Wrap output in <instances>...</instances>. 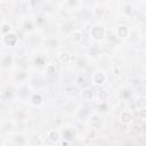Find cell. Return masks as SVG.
Here are the masks:
<instances>
[{
    "label": "cell",
    "instance_id": "cell-1",
    "mask_svg": "<svg viewBox=\"0 0 146 146\" xmlns=\"http://www.w3.org/2000/svg\"><path fill=\"white\" fill-rule=\"evenodd\" d=\"M91 36H93V38H94L95 40H101V39H103L104 36H105V30H104L102 26H99V25L94 26V28L91 29Z\"/></svg>",
    "mask_w": 146,
    "mask_h": 146
},
{
    "label": "cell",
    "instance_id": "cell-2",
    "mask_svg": "<svg viewBox=\"0 0 146 146\" xmlns=\"http://www.w3.org/2000/svg\"><path fill=\"white\" fill-rule=\"evenodd\" d=\"M105 79H106V77H105L104 73L97 72V73H95V74H94L93 81H94V84H95V85H102V84H104V82H105Z\"/></svg>",
    "mask_w": 146,
    "mask_h": 146
},
{
    "label": "cell",
    "instance_id": "cell-3",
    "mask_svg": "<svg viewBox=\"0 0 146 146\" xmlns=\"http://www.w3.org/2000/svg\"><path fill=\"white\" fill-rule=\"evenodd\" d=\"M17 42V37L14 34V33H11V34H7L5 37V43L8 45V46H15Z\"/></svg>",
    "mask_w": 146,
    "mask_h": 146
},
{
    "label": "cell",
    "instance_id": "cell-4",
    "mask_svg": "<svg viewBox=\"0 0 146 146\" xmlns=\"http://www.w3.org/2000/svg\"><path fill=\"white\" fill-rule=\"evenodd\" d=\"M120 119H121V122L124 123V124H130V123L134 121L132 115H131L130 113H128V112H123V113L121 114Z\"/></svg>",
    "mask_w": 146,
    "mask_h": 146
},
{
    "label": "cell",
    "instance_id": "cell-5",
    "mask_svg": "<svg viewBox=\"0 0 146 146\" xmlns=\"http://www.w3.org/2000/svg\"><path fill=\"white\" fill-rule=\"evenodd\" d=\"M118 37H120V38H126L127 36H128V28L127 26H124V25H121V26H119L118 28Z\"/></svg>",
    "mask_w": 146,
    "mask_h": 146
},
{
    "label": "cell",
    "instance_id": "cell-6",
    "mask_svg": "<svg viewBox=\"0 0 146 146\" xmlns=\"http://www.w3.org/2000/svg\"><path fill=\"white\" fill-rule=\"evenodd\" d=\"M70 55L67 54V53H61L59 55H58V61L62 63V64H67L68 62H70Z\"/></svg>",
    "mask_w": 146,
    "mask_h": 146
},
{
    "label": "cell",
    "instance_id": "cell-7",
    "mask_svg": "<svg viewBox=\"0 0 146 146\" xmlns=\"http://www.w3.org/2000/svg\"><path fill=\"white\" fill-rule=\"evenodd\" d=\"M81 97H82V99H85V101H89V99H91V97H93V91H91L89 88H86V89L82 90Z\"/></svg>",
    "mask_w": 146,
    "mask_h": 146
},
{
    "label": "cell",
    "instance_id": "cell-8",
    "mask_svg": "<svg viewBox=\"0 0 146 146\" xmlns=\"http://www.w3.org/2000/svg\"><path fill=\"white\" fill-rule=\"evenodd\" d=\"M48 137L50 138V140H53V141H57V140H58V138H59V134H58V131H57V130H51V131L49 132Z\"/></svg>",
    "mask_w": 146,
    "mask_h": 146
},
{
    "label": "cell",
    "instance_id": "cell-9",
    "mask_svg": "<svg viewBox=\"0 0 146 146\" xmlns=\"http://www.w3.org/2000/svg\"><path fill=\"white\" fill-rule=\"evenodd\" d=\"M32 103H33L34 105H40V104L42 103V97H41V95L36 94V95L33 96V98H32Z\"/></svg>",
    "mask_w": 146,
    "mask_h": 146
},
{
    "label": "cell",
    "instance_id": "cell-10",
    "mask_svg": "<svg viewBox=\"0 0 146 146\" xmlns=\"http://www.w3.org/2000/svg\"><path fill=\"white\" fill-rule=\"evenodd\" d=\"M73 40L74 41H81L82 40V33L80 31H76L74 33H73Z\"/></svg>",
    "mask_w": 146,
    "mask_h": 146
},
{
    "label": "cell",
    "instance_id": "cell-11",
    "mask_svg": "<svg viewBox=\"0 0 146 146\" xmlns=\"http://www.w3.org/2000/svg\"><path fill=\"white\" fill-rule=\"evenodd\" d=\"M98 97H99V101L104 102V101H106V99H107V97H109V94H107L105 90H102V91H99V94H98Z\"/></svg>",
    "mask_w": 146,
    "mask_h": 146
},
{
    "label": "cell",
    "instance_id": "cell-12",
    "mask_svg": "<svg viewBox=\"0 0 146 146\" xmlns=\"http://www.w3.org/2000/svg\"><path fill=\"white\" fill-rule=\"evenodd\" d=\"M9 30H11V26H9V24H3V26H1V29H0V31H1V33H6V32H9Z\"/></svg>",
    "mask_w": 146,
    "mask_h": 146
},
{
    "label": "cell",
    "instance_id": "cell-13",
    "mask_svg": "<svg viewBox=\"0 0 146 146\" xmlns=\"http://www.w3.org/2000/svg\"><path fill=\"white\" fill-rule=\"evenodd\" d=\"M55 71H56V70H55V66H54V65H51V64L48 65V67H47V73H48L49 76H53L54 73H55Z\"/></svg>",
    "mask_w": 146,
    "mask_h": 146
},
{
    "label": "cell",
    "instance_id": "cell-14",
    "mask_svg": "<svg viewBox=\"0 0 146 146\" xmlns=\"http://www.w3.org/2000/svg\"><path fill=\"white\" fill-rule=\"evenodd\" d=\"M95 13H96L97 16H103V14H104V8H103V7H97L96 11H95Z\"/></svg>",
    "mask_w": 146,
    "mask_h": 146
},
{
    "label": "cell",
    "instance_id": "cell-15",
    "mask_svg": "<svg viewBox=\"0 0 146 146\" xmlns=\"http://www.w3.org/2000/svg\"><path fill=\"white\" fill-rule=\"evenodd\" d=\"M78 84H79V85H85V84H86V79L82 78V77H79V78H78Z\"/></svg>",
    "mask_w": 146,
    "mask_h": 146
},
{
    "label": "cell",
    "instance_id": "cell-16",
    "mask_svg": "<svg viewBox=\"0 0 146 146\" xmlns=\"http://www.w3.org/2000/svg\"><path fill=\"white\" fill-rule=\"evenodd\" d=\"M126 13L127 14H131V7L130 6H126Z\"/></svg>",
    "mask_w": 146,
    "mask_h": 146
},
{
    "label": "cell",
    "instance_id": "cell-17",
    "mask_svg": "<svg viewBox=\"0 0 146 146\" xmlns=\"http://www.w3.org/2000/svg\"><path fill=\"white\" fill-rule=\"evenodd\" d=\"M140 118L141 119H145V110H140Z\"/></svg>",
    "mask_w": 146,
    "mask_h": 146
},
{
    "label": "cell",
    "instance_id": "cell-18",
    "mask_svg": "<svg viewBox=\"0 0 146 146\" xmlns=\"http://www.w3.org/2000/svg\"><path fill=\"white\" fill-rule=\"evenodd\" d=\"M6 1H9V0H6Z\"/></svg>",
    "mask_w": 146,
    "mask_h": 146
}]
</instances>
